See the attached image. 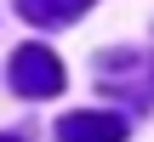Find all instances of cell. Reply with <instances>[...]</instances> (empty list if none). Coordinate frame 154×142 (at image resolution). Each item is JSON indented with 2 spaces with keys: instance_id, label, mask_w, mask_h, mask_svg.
<instances>
[{
  "instance_id": "obj_1",
  "label": "cell",
  "mask_w": 154,
  "mask_h": 142,
  "mask_svg": "<svg viewBox=\"0 0 154 142\" xmlns=\"http://www.w3.org/2000/svg\"><path fill=\"white\" fill-rule=\"evenodd\" d=\"M6 74H11V91H23V97H57L63 91V63L46 46H17Z\"/></svg>"
},
{
  "instance_id": "obj_3",
  "label": "cell",
  "mask_w": 154,
  "mask_h": 142,
  "mask_svg": "<svg viewBox=\"0 0 154 142\" xmlns=\"http://www.w3.org/2000/svg\"><path fill=\"white\" fill-rule=\"evenodd\" d=\"M91 0H17V17L23 23H40V28H57V23H74L86 17Z\"/></svg>"
},
{
  "instance_id": "obj_4",
  "label": "cell",
  "mask_w": 154,
  "mask_h": 142,
  "mask_svg": "<svg viewBox=\"0 0 154 142\" xmlns=\"http://www.w3.org/2000/svg\"><path fill=\"white\" fill-rule=\"evenodd\" d=\"M0 142H23V137H6V131H0Z\"/></svg>"
},
{
  "instance_id": "obj_2",
  "label": "cell",
  "mask_w": 154,
  "mask_h": 142,
  "mask_svg": "<svg viewBox=\"0 0 154 142\" xmlns=\"http://www.w3.org/2000/svg\"><path fill=\"white\" fill-rule=\"evenodd\" d=\"M57 137L63 142H126V120H120V114L80 108V114H63V120H57Z\"/></svg>"
}]
</instances>
